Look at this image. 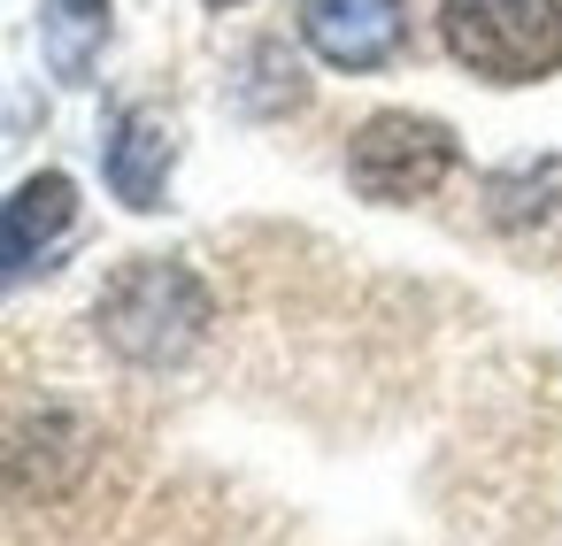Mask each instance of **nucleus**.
I'll return each instance as SVG.
<instances>
[{
    "label": "nucleus",
    "mask_w": 562,
    "mask_h": 546,
    "mask_svg": "<svg viewBox=\"0 0 562 546\" xmlns=\"http://www.w3.org/2000/svg\"><path fill=\"white\" fill-rule=\"evenodd\" d=\"M93 323H101V339H109L124 362L170 369V362H186V354L209 339V285H201L186 262H170V254H139V262H124V270L109 277Z\"/></svg>",
    "instance_id": "obj_1"
},
{
    "label": "nucleus",
    "mask_w": 562,
    "mask_h": 546,
    "mask_svg": "<svg viewBox=\"0 0 562 546\" xmlns=\"http://www.w3.org/2000/svg\"><path fill=\"white\" fill-rule=\"evenodd\" d=\"M447 55L485 86H531L562 70V0H447Z\"/></svg>",
    "instance_id": "obj_2"
},
{
    "label": "nucleus",
    "mask_w": 562,
    "mask_h": 546,
    "mask_svg": "<svg viewBox=\"0 0 562 546\" xmlns=\"http://www.w3.org/2000/svg\"><path fill=\"white\" fill-rule=\"evenodd\" d=\"M447 170H454V132L431 124V116H408V109L370 116V124L355 132V147H347L355 193H362V201H393V208L439 193Z\"/></svg>",
    "instance_id": "obj_3"
},
{
    "label": "nucleus",
    "mask_w": 562,
    "mask_h": 546,
    "mask_svg": "<svg viewBox=\"0 0 562 546\" xmlns=\"http://www.w3.org/2000/svg\"><path fill=\"white\" fill-rule=\"evenodd\" d=\"M86 469V431L55 408H16L0 416V492L9 500H47Z\"/></svg>",
    "instance_id": "obj_4"
},
{
    "label": "nucleus",
    "mask_w": 562,
    "mask_h": 546,
    "mask_svg": "<svg viewBox=\"0 0 562 546\" xmlns=\"http://www.w3.org/2000/svg\"><path fill=\"white\" fill-rule=\"evenodd\" d=\"M301 39L331 70H385L408 47V0H301Z\"/></svg>",
    "instance_id": "obj_5"
},
{
    "label": "nucleus",
    "mask_w": 562,
    "mask_h": 546,
    "mask_svg": "<svg viewBox=\"0 0 562 546\" xmlns=\"http://www.w3.org/2000/svg\"><path fill=\"white\" fill-rule=\"evenodd\" d=\"M70 216H78V185H70L63 170L24 178L9 201H0V277L32 270V262H40V254L70 231Z\"/></svg>",
    "instance_id": "obj_6"
},
{
    "label": "nucleus",
    "mask_w": 562,
    "mask_h": 546,
    "mask_svg": "<svg viewBox=\"0 0 562 546\" xmlns=\"http://www.w3.org/2000/svg\"><path fill=\"white\" fill-rule=\"evenodd\" d=\"M170 162H178V139L155 109H124L116 132H109V185L124 208H162V185H170Z\"/></svg>",
    "instance_id": "obj_7"
},
{
    "label": "nucleus",
    "mask_w": 562,
    "mask_h": 546,
    "mask_svg": "<svg viewBox=\"0 0 562 546\" xmlns=\"http://www.w3.org/2000/svg\"><path fill=\"white\" fill-rule=\"evenodd\" d=\"M40 39H47V62L63 86H86L101 39H109V0H47L40 16Z\"/></svg>",
    "instance_id": "obj_8"
},
{
    "label": "nucleus",
    "mask_w": 562,
    "mask_h": 546,
    "mask_svg": "<svg viewBox=\"0 0 562 546\" xmlns=\"http://www.w3.org/2000/svg\"><path fill=\"white\" fill-rule=\"evenodd\" d=\"M554 185H562V155L554 162H539V170H516V178H493L485 185V201H493V224H531V216H547L554 208Z\"/></svg>",
    "instance_id": "obj_9"
},
{
    "label": "nucleus",
    "mask_w": 562,
    "mask_h": 546,
    "mask_svg": "<svg viewBox=\"0 0 562 546\" xmlns=\"http://www.w3.org/2000/svg\"><path fill=\"white\" fill-rule=\"evenodd\" d=\"M209 9H239V0H209Z\"/></svg>",
    "instance_id": "obj_10"
}]
</instances>
